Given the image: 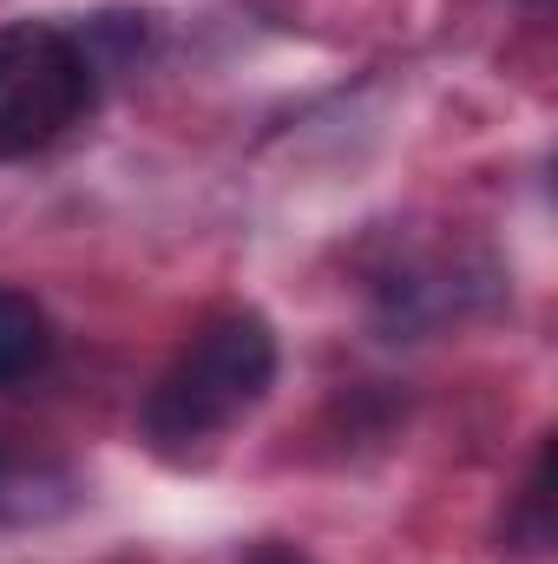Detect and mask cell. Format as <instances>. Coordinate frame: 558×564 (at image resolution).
Here are the masks:
<instances>
[{"mask_svg": "<svg viewBox=\"0 0 558 564\" xmlns=\"http://www.w3.org/2000/svg\"><path fill=\"white\" fill-rule=\"evenodd\" d=\"M277 381V335L264 315L230 308L217 322H204L178 361L158 375V388L144 394V433L164 453H191L217 433L244 421Z\"/></svg>", "mask_w": 558, "mask_h": 564, "instance_id": "6da1fadb", "label": "cell"}, {"mask_svg": "<svg viewBox=\"0 0 558 564\" xmlns=\"http://www.w3.org/2000/svg\"><path fill=\"white\" fill-rule=\"evenodd\" d=\"M99 93L93 53L46 20L0 26V158H33L66 139Z\"/></svg>", "mask_w": 558, "mask_h": 564, "instance_id": "7a4b0ae2", "label": "cell"}, {"mask_svg": "<svg viewBox=\"0 0 558 564\" xmlns=\"http://www.w3.org/2000/svg\"><path fill=\"white\" fill-rule=\"evenodd\" d=\"M73 506V473L46 453H26L0 440V532L13 525H46Z\"/></svg>", "mask_w": 558, "mask_h": 564, "instance_id": "3957f363", "label": "cell"}, {"mask_svg": "<svg viewBox=\"0 0 558 564\" xmlns=\"http://www.w3.org/2000/svg\"><path fill=\"white\" fill-rule=\"evenodd\" d=\"M53 361V322L26 289L0 282V388H26L40 381Z\"/></svg>", "mask_w": 558, "mask_h": 564, "instance_id": "277c9868", "label": "cell"}]
</instances>
